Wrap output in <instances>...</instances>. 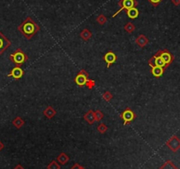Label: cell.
<instances>
[{
  "mask_svg": "<svg viewBox=\"0 0 180 169\" xmlns=\"http://www.w3.org/2000/svg\"><path fill=\"white\" fill-rule=\"evenodd\" d=\"M40 29V26L31 17H27V19L18 27V30L27 40H30Z\"/></svg>",
  "mask_w": 180,
  "mask_h": 169,
  "instance_id": "cell-1",
  "label": "cell"
},
{
  "mask_svg": "<svg viewBox=\"0 0 180 169\" xmlns=\"http://www.w3.org/2000/svg\"><path fill=\"white\" fill-rule=\"evenodd\" d=\"M10 60L14 63L16 66H21L28 60V56L20 48H18L13 53L10 55Z\"/></svg>",
  "mask_w": 180,
  "mask_h": 169,
  "instance_id": "cell-2",
  "label": "cell"
},
{
  "mask_svg": "<svg viewBox=\"0 0 180 169\" xmlns=\"http://www.w3.org/2000/svg\"><path fill=\"white\" fill-rule=\"evenodd\" d=\"M137 115L130 107H126L124 111L120 113V118L124 120V126L129 125L132 121L136 119Z\"/></svg>",
  "mask_w": 180,
  "mask_h": 169,
  "instance_id": "cell-3",
  "label": "cell"
},
{
  "mask_svg": "<svg viewBox=\"0 0 180 169\" xmlns=\"http://www.w3.org/2000/svg\"><path fill=\"white\" fill-rule=\"evenodd\" d=\"M138 1L137 0H119V5L120 9L115 12V14H113V18L116 17L119 13H120L123 10H128L130 8H132V7H136L138 5Z\"/></svg>",
  "mask_w": 180,
  "mask_h": 169,
  "instance_id": "cell-4",
  "label": "cell"
},
{
  "mask_svg": "<svg viewBox=\"0 0 180 169\" xmlns=\"http://www.w3.org/2000/svg\"><path fill=\"white\" fill-rule=\"evenodd\" d=\"M156 55L160 57L163 62L165 63V66L166 68H168V66H171V64L174 61V56L173 54H171V52H170L167 49H163V50H159L156 53Z\"/></svg>",
  "mask_w": 180,
  "mask_h": 169,
  "instance_id": "cell-5",
  "label": "cell"
},
{
  "mask_svg": "<svg viewBox=\"0 0 180 169\" xmlns=\"http://www.w3.org/2000/svg\"><path fill=\"white\" fill-rule=\"evenodd\" d=\"M88 77H89V74L85 69H81L79 72V74L75 76L74 82L79 87H83L86 85V83L88 80Z\"/></svg>",
  "mask_w": 180,
  "mask_h": 169,
  "instance_id": "cell-6",
  "label": "cell"
},
{
  "mask_svg": "<svg viewBox=\"0 0 180 169\" xmlns=\"http://www.w3.org/2000/svg\"><path fill=\"white\" fill-rule=\"evenodd\" d=\"M166 145L174 152H176L180 148V139L177 135L171 136L166 143Z\"/></svg>",
  "mask_w": 180,
  "mask_h": 169,
  "instance_id": "cell-7",
  "label": "cell"
},
{
  "mask_svg": "<svg viewBox=\"0 0 180 169\" xmlns=\"http://www.w3.org/2000/svg\"><path fill=\"white\" fill-rule=\"evenodd\" d=\"M11 41L0 31V56L11 46Z\"/></svg>",
  "mask_w": 180,
  "mask_h": 169,
  "instance_id": "cell-8",
  "label": "cell"
},
{
  "mask_svg": "<svg viewBox=\"0 0 180 169\" xmlns=\"http://www.w3.org/2000/svg\"><path fill=\"white\" fill-rule=\"evenodd\" d=\"M148 65L150 66H160V67H163L164 69H166V66H165V63L163 62V60L156 54L153 55L149 59H148Z\"/></svg>",
  "mask_w": 180,
  "mask_h": 169,
  "instance_id": "cell-9",
  "label": "cell"
},
{
  "mask_svg": "<svg viewBox=\"0 0 180 169\" xmlns=\"http://www.w3.org/2000/svg\"><path fill=\"white\" fill-rule=\"evenodd\" d=\"M24 74V71L20 66H15L14 68H12L10 72V74H8V77H12L15 80H19L20 79Z\"/></svg>",
  "mask_w": 180,
  "mask_h": 169,
  "instance_id": "cell-10",
  "label": "cell"
},
{
  "mask_svg": "<svg viewBox=\"0 0 180 169\" xmlns=\"http://www.w3.org/2000/svg\"><path fill=\"white\" fill-rule=\"evenodd\" d=\"M103 59L104 60V62H106L107 67L109 68V67L111 66V65L114 64V63L117 61V55H116L113 52L110 51V52H108L103 56Z\"/></svg>",
  "mask_w": 180,
  "mask_h": 169,
  "instance_id": "cell-11",
  "label": "cell"
},
{
  "mask_svg": "<svg viewBox=\"0 0 180 169\" xmlns=\"http://www.w3.org/2000/svg\"><path fill=\"white\" fill-rule=\"evenodd\" d=\"M148 42H149V40L145 35H140L135 40L136 44L140 48H144L148 44Z\"/></svg>",
  "mask_w": 180,
  "mask_h": 169,
  "instance_id": "cell-12",
  "label": "cell"
},
{
  "mask_svg": "<svg viewBox=\"0 0 180 169\" xmlns=\"http://www.w3.org/2000/svg\"><path fill=\"white\" fill-rule=\"evenodd\" d=\"M84 119L89 124V125H93L96 119H95V112L93 110H89L84 115Z\"/></svg>",
  "mask_w": 180,
  "mask_h": 169,
  "instance_id": "cell-13",
  "label": "cell"
},
{
  "mask_svg": "<svg viewBox=\"0 0 180 169\" xmlns=\"http://www.w3.org/2000/svg\"><path fill=\"white\" fill-rule=\"evenodd\" d=\"M165 69L160 66H151V74L155 77V78H160L163 73H164Z\"/></svg>",
  "mask_w": 180,
  "mask_h": 169,
  "instance_id": "cell-14",
  "label": "cell"
},
{
  "mask_svg": "<svg viewBox=\"0 0 180 169\" xmlns=\"http://www.w3.org/2000/svg\"><path fill=\"white\" fill-rule=\"evenodd\" d=\"M139 13H140V12H139V10H138L136 7H132V8H130V9L126 10V14H127V16H128L130 19H132V20L138 18Z\"/></svg>",
  "mask_w": 180,
  "mask_h": 169,
  "instance_id": "cell-15",
  "label": "cell"
},
{
  "mask_svg": "<svg viewBox=\"0 0 180 169\" xmlns=\"http://www.w3.org/2000/svg\"><path fill=\"white\" fill-rule=\"evenodd\" d=\"M56 113H57L56 110H55L52 106H48V107L43 111V115H44L46 118H48L49 119H51L56 115Z\"/></svg>",
  "mask_w": 180,
  "mask_h": 169,
  "instance_id": "cell-16",
  "label": "cell"
},
{
  "mask_svg": "<svg viewBox=\"0 0 180 169\" xmlns=\"http://www.w3.org/2000/svg\"><path fill=\"white\" fill-rule=\"evenodd\" d=\"M80 37L84 40V41H86V42H87L91 37H92V32L89 30V29H87V28H84L81 32H80Z\"/></svg>",
  "mask_w": 180,
  "mask_h": 169,
  "instance_id": "cell-17",
  "label": "cell"
},
{
  "mask_svg": "<svg viewBox=\"0 0 180 169\" xmlns=\"http://www.w3.org/2000/svg\"><path fill=\"white\" fill-rule=\"evenodd\" d=\"M24 124H25L24 119H23L21 117H20V116L16 117V118L12 120V125H13L16 128H20V127H22L24 126Z\"/></svg>",
  "mask_w": 180,
  "mask_h": 169,
  "instance_id": "cell-18",
  "label": "cell"
},
{
  "mask_svg": "<svg viewBox=\"0 0 180 169\" xmlns=\"http://www.w3.org/2000/svg\"><path fill=\"white\" fill-rule=\"evenodd\" d=\"M124 30H125L127 33L132 34V32L135 31V28H135L134 24H132V22H128V23H126V24L124 25Z\"/></svg>",
  "mask_w": 180,
  "mask_h": 169,
  "instance_id": "cell-19",
  "label": "cell"
},
{
  "mask_svg": "<svg viewBox=\"0 0 180 169\" xmlns=\"http://www.w3.org/2000/svg\"><path fill=\"white\" fill-rule=\"evenodd\" d=\"M69 160V157L65 154V153H61L59 156L58 157V161L61 163L62 165H65Z\"/></svg>",
  "mask_w": 180,
  "mask_h": 169,
  "instance_id": "cell-20",
  "label": "cell"
},
{
  "mask_svg": "<svg viewBox=\"0 0 180 169\" xmlns=\"http://www.w3.org/2000/svg\"><path fill=\"white\" fill-rule=\"evenodd\" d=\"M96 21L100 25H104L107 22V17L104 14H99L96 18Z\"/></svg>",
  "mask_w": 180,
  "mask_h": 169,
  "instance_id": "cell-21",
  "label": "cell"
},
{
  "mask_svg": "<svg viewBox=\"0 0 180 169\" xmlns=\"http://www.w3.org/2000/svg\"><path fill=\"white\" fill-rule=\"evenodd\" d=\"M103 98L107 101V102H110L112 98H113V95L110 92V91H106L103 94Z\"/></svg>",
  "mask_w": 180,
  "mask_h": 169,
  "instance_id": "cell-22",
  "label": "cell"
},
{
  "mask_svg": "<svg viewBox=\"0 0 180 169\" xmlns=\"http://www.w3.org/2000/svg\"><path fill=\"white\" fill-rule=\"evenodd\" d=\"M160 169H178L174 165H173V163L171 162V161H167L162 168Z\"/></svg>",
  "mask_w": 180,
  "mask_h": 169,
  "instance_id": "cell-23",
  "label": "cell"
},
{
  "mask_svg": "<svg viewBox=\"0 0 180 169\" xmlns=\"http://www.w3.org/2000/svg\"><path fill=\"white\" fill-rule=\"evenodd\" d=\"M97 130H98L101 134H104L105 132H107L108 127H107L104 123H102V124H100V125L97 127Z\"/></svg>",
  "mask_w": 180,
  "mask_h": 169,
  "instance_id": "cell-24",
  "label": "cell"
},
{
  "mask_svg": "<svg viewBox=\"0 0 180 169\" xmlns=\"http://www.w3.org/2000/svg\"><path fill=\"white\" fill-rule=\"evenodd\" d=\"M95 119H96V121L102 120V119H103V117H104V114L103 113L102 111H100V110H96V111L95 112Z\"/></svg>",
  "mask_w": 180,
  "mask_h": 169,
  "instance_id": "cell-25",
  "label": "cell"
},
{
  "mask_svg": "<svg viewBox=\"0 0 180 169\" xmlns=\"http://www.w3.org/2000/svg\"><path fill=\"white\" fill-rule=\"evenodd\" d=\"M85 86H87V89H89V90H93V89L95 88V82L94 80L88 79Z\"/></svg>",
  "mask_w": 180,
  "mask_h": 169,
  "instance_id": "cell-26",
  "label": "cell"
},
{
  "mask_svg": "<svg viewBox=\"0 0 180 169\" xmlns=\"http://www.w3.org/2000/svg\"><path fill=\"white\" fill-rule=\"evenodd\" d=\"M48 169H60V166L56 162V161H52L48 167H47Z\"/></svg>",
  "mask_w": 180,
  "mask_h": 169,
  "instance_id": "cell-27",
  "label": "cell"
},
{
  "mask_svg": "<svg viewBox=\"0 0 180 169\" xmlns=\"http://www.w3.org/2000/svg\"><path fill=\"white\" fill-rule=\"evenodd\" d=\"M154 7H156V6H158L159 5V4L162 2V1H163V0H147Z\"/></svg>",
  "mask_w": 180,
  "mask_h": 169,
  "instance_id": "cell-28",
  "label": "cell"
},
{
  "mask_svg": "<svg viewBox=\"0 0 180 169\" xmlns=\"http://www.w3.org/2000/svg\"><path fill=\"white\" fill-rule=\"evenodd\" d=\"M171 3L176 5V6H179L180 5V0H171Z\"/></svg>",
  "mask_w": 180,
  "mask_h": 169,
  "instance_id": "cell-29",
  "label": "cell"
},
{
  "mask_svg": "<svg viewBox=\"0 0 180 169\" xmlns=\"http://www.w3.org/2000/svg\"><path fill=\"white\" fill-rule=\"evenodd\" d=\"M81 168H81L79 164H75V165H74V166H73L71 169H81Z\"/></svg>",
  "mask_w": 180,
  "mask_h": 169,
  "instance_id": "cell-30",
  "label": "cell"
},
{
  "mask_svg": "<svg viewBox=\"0 0 180 169\" xmlns=\"http://www.w3.org/2000/svg\"><path fill=\"white\" fill-rule=\"evenodd\" d=\"M4 148V144L0 141V152H1Z\"/></svg>",
  "mask_w": 180,
  "mask_h": 169,
  "instance_id": "cell-31",
  "label": "cell"
},
{
  "mask_svg": "<svg viewBox=\"0 0 180 169\" xmlns=\"http://www.w3.org/2000/svg\"><path fill=\"white\" fill-rule=\"evenodd\" d=\"M14 169H24V168H23V167H22V166L18 165V166H16V167L14 168Z\"/></svg>",
  "mask_w": 180,
  "mask_h": 169,
  "instance_id": "cell-32",
  "label": "cell"
},
{
  "mask_svg": "<svg viewBox=\"0 0 180 169\" xmlns=\"http://www.w3.org/2000/svg\"><path fill=\"white\" fill-rule=\"evenodd\" d=\"M81 169H85V168H81Z\"/></svg>",
  "mask_w": 180,
  "mask_h": 169,
  "instance_id": "cell-33",
  "label": "cell"
}]
</instances>
